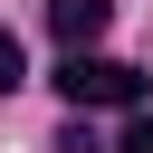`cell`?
Wrapping results in <instances>:
<instances>
[{"label":"cell","mask_w":153,"mask_h":153,"mask_svg":"<svg viewBox=\"0 0 153 153\" xmlns=\"http://www.w3.org/2000/svg\"><path fill=\"white\" fill-rule=\"evenodd\" d=\"M57 96L86 115V105H134L143 96V67H124V57H96V48H67L57 57Z\"/></svg>","instance_id":"obj_1"},{"label":"cell","mask_w":153,"mask_h":153,"mask_svg":"<svg viewBox=\"0 0 153 153\" xmlns=\"http://www.w3.org/2000/svg\"><path fill=\"white\" fill-rule=\"evenodd\" d=\"M105 19H115V0H48L57 48H96V38H105Z\"/></svg>","instance_id":"obj_2"},{"label":"cell","mask_w":153,"mask_h":153,"mask_svg":"<svg viewBox=\"0 0 153 153\" xmlns=\"http://www.w3.org/2000/svg\"><path fill=\"white\" fill-rule=\"evenodd\" d=\"M19 76H29V67H19V38H10V29H0V96H10V86H19Z\"/></svg>","instance_id":"obj_3"},{"label":"cell","mask_w":153,"mask_h":153,"mask_svg":"<svg viewBox=\"0 0 153 153\" xmlns=\"http://www.w3.org/2000/svg\"><path fill=\"white\" fill-rule=\"evenodd\" d=\"M115 153H153V115H134V124H124V143H115Z\"/></svg>","instance_id":"obj_4"}]
</instances>
